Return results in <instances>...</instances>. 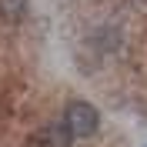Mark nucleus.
<instances>
[{"mask_svg": "<svg viewBox=\"0 0 147 147\" xmlns=\"http://www.w3.org/2000/svg\"><path fill=\"white\" fill-rule=\"evenodd\" d=\"M27 3L30 0H0V13L7 20H24L27 17Z\"/></svg>", "mask_w": 147, "mask_h": 147, "instance_id": "3", "label": "nucleus"}, {"mask_svg": "<svg viewBox=\"0 0 147 147\" xmlns=\"http://www.w3.org/2000/svg\"><path fill=\"white\" fill-rule=\"evenodd\" d=\"M64 124H67V130H70L74 137H90L100 127V114L87 100H70L67 110H64Z\"/></svg>", "mask_w": 147, "mask_h": 147, "instance_id": "1", "label": "nucleus"}, {"mask_svg": "<svg viewBox=\"0 0 147 147\" xmlns=\"http://www.w3.org/2000/svg\"><path fill=\"white\" fill-rule=\"evenodd\" d=\"M34 140H37V147H70L74 134L67 130V124H44Z\"/></svg>", "mask_w": 147, "mask_h": 147, "instance_id": "2", "label": "nucleus"}]
</instances>
